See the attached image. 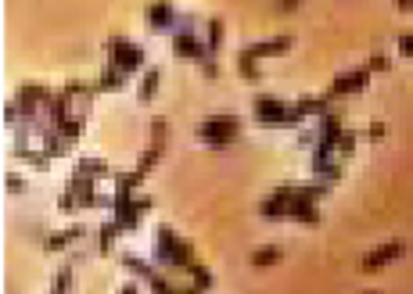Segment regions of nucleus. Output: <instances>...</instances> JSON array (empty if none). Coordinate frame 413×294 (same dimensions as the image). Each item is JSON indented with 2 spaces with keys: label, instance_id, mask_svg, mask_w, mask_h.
<instances>
[{
  "label": "nucleus",
  "instance_id": "ddd939ff",
  "mask_svg": "<svg viewBox=\"0 0 413 294\" xmlns=\"http://www.w3.org/2000/svg\"><path fill=\"white\" fill-rule=\"evenodd\" d=\"M119 234H122V230H119L115 219L101 226V234H97V251H101V255H108V251L115 248V237H119Z\"/></svg>",
  "mask_w": 413,
  "mask_h": 294
},
{
  "label": "nucleus",
  "instance_id": "6ab92c4d",
  "mask_svg": "<svg viewBox=\"0 0 413 294\" xmlns=\"http://www.w3.org/2000/svg\"><path fill=\"white\" fill-rule=\"evenodd\" d=\"M158 155H162V147H155V144H151V147H148V151H144V155H140V165H137V173H140V176H148V173L155 169V162H158Z\"/></svg>",
  "mask_w": 413,
  "mask_h": 294
},
{
  "label": "nucleus",
  "instance_id": "5701e85b",
  "mask_svg": "<svg viewBox=\"0 0 413 294\" xmlns=\"http://www.w3.org/2000/svg\"><path fill=\"white\" fill-rule=\"evenodd\" d=\"M4 183H8V191H11V194H26V191H29V183H26L22 176H15V173H8Z\"/></svg>",
  "mask_w": 413,
  "mask_h": 294
},
{
  "label": "nucleus",
  "instance_id": "aec40b11",
  "mask_svg": "<svg viewBox=\"0 0 413 294\" xmlns=\"http://www.w3.org/2000/svg\"><path fill=\"white\" fill-rule=\"evenodd\" d=\"M165 140H169V122L155 119V122H151V144H155V147H165Z\"/></svg>",
  "mask_w": 413,
  "mask_h": 294
},
{
  "label": "nucleus",
  "instance_id": "4468645a",
  "mask_svg": "<svg viewBox=\"0 0 413 294\" xmlns=\"http://www.w3.org/2000/svg\"><path fill=\"white\" fill-rule=\"evenodd\" d=\"M122 266H126L133 277H140V280H151L155 273H158L151 262H144V259H137V255H122Z\"/></svg>",
  "mask_w": 413,
  "mask_h": 294
},
{
  "label": "nucleus",
  "instance_id": "20e7f679",
  "mask_svg": "<svg viewBox=\"0 0 413 294\" xmlns=\"http://www.w3.org/2000/svg\"><path fill=\"white\" fill-rule=\"evenodd\" d=\"M105 51H108V61H112V65H119L122 72H130V76L144 65V51H140L137 44H130V40H122V36L108 40Z\"/></svg>",
  "mask_w": 413,
  "mask_h": 294
},
{
  "label": "nucleus",
  "instance_id": "bb28decb",
  "mask_svg": "<svg viewBox=\"0 0 413 294\" xmlns=\"http://www.w3.org/2000/svg\"><path fill=\"white\" fill-rule=\"evenodd\" d=\"M366 133H370V140H381V137H385V122H370Z\"/></svg>",
  "mask_w": 413,
  "mask_h": 294
},
{
  "label": "nucleus",
  "instance_id": "2eb2a0df",
  "mask_svg": "<svg viewBox=\"0 0 413 294\" xmlns=\"http://www.w3.org/2000/svg\"><path fill=\"white\" fill-rule=\"evenodd\" d=\"M223 36H226L223 18H209V36H205V44H209V54H212V58H216L219 47H223Z\"/></svg>",
  "mask_w": 413,
  "mask_h": 294
},
{
  "label": "nucleus",
  "instance_id": "cd10ccee",
  "mask_svg": "<svg viewBox=\"0 0 413 294\" xmlns=\"http://www.w3.org/2000/svg\"><path fill=\"white\" fill-rule=\"evenodd\" d=\"M298 4H302V0H280V4H277V8H280V11H295Z\"/></svg>",
  "mask_w": 413,
  "mask_h": 294
},
{
  "label": "nucleus",
  "instance_id": "9d476101",
  "mask_svg": "<svg viewBox=\"0 0 413 294\" xmlns=\"http://www.w3.org/2000/svg\"><path fill=\"white\" fill-rule=\"evenodd\" d=\"M287 47H292V36H270L262 44H248L244 51L252 58H277V54H287Z\"/></svg>",
  "mask_w": 413,
  "mask_h": 294
},
{
  "label": "nucleus",
  "instance_id": "f3484780",
  "mask_svg": "<svg viewBox=\"0 0 413 294\" xmlns=\"http://www.w3.org/2000/svg\"><path fill=\"white\" fill-rule=\"evenodd\" d=\"M280 262V248L277 244H270V248H259V251H252V266H277Z\"/></svg>",
  "mask_w": 413,
  "mask_h": 294
},
{
  "label": "nucleus",
  "instance_id": "7c9ffc66",
  "mask_svg": "<svg viewBox=\"0 0 413 294\" xmlns=\"http://www.w3.org/2000/svg\"><path fill=\"white\" fill-rule=\"evenodd\" d=\"M366 294H381V291H366Z\"/></svg>",
  "mask_w": 413,
  "mask_h": 294
},
{
  "label": "nucleus",
  "instance_id": "a211bd4d",
  "mask_svg": "<svg viewBox=\"0 0 413 294\" xmlns=\"http://www.w3.org/2000/svg\"><path fill=\"white\" fill-rule=\"evenodd\" d=\"M158 79H162V72H158V69H148V72H144V83H140V101H151V97H155Z\"/></svg>",
  "mask_w": 413,
  "mask_h": 294
},
{
  "label": "nucleus",
  "instance_id": "1a4fd4ad",
  "mask_svg": "<svg viewBox=\"0 0 413 294\" xmlns=\"http://www.w3.org/2000/svg\"><path fill=\"white\" fill-rule=\"evenodd\" d=\"M399 255H403V241H388V244H381L378 251H370V255L363 259V269L374 273V269H381V266H388V262H396Z\"/></svg>",
  "mask_w": 413,
  "mask_h": 294
},
{
  "label": "nucleus",
  "instance_id": "b1692460",
  "mask_svg": "<svg viewBox=\"0 0 413 294\" xmlns=\"http://www.w3.org/2000/svg\"><path fill=\"white\" fill-rule=\"evenodd\" d=\"M201 72H205V79H216V76H219V69H216V58H205V61H201Z\"/></svg>",
  "mask_w": 413,
  "mask_h": 294
},
{
  "label": "nucleus",
  "instance_id": "9b49d317",
  "mask_svg": "<svg viewBox=\"0 0 413 294\" xmlns=\"http://www.w3.org/2000/svg\"><path fill=\"white\" fill-rule=\"evenodd\" d=\"M126 79H130V72H122L119 65H112V61H108V65L101 69L97 90H122V87H126Z\"/></svg>",
  "mask_w": 413,
  "mask_h": 294
},
{
  "label": "nucleus",
  "instance_id": "4be33fe9",
  "mask_svg": "<svg viewBox=\"0 0 413 294\" xmlns=\"http://www.w3.org/2000/svg\"><path fill=\"white\" fill-rule=\"evenodd\" d=\"M69 284H72V266L58 269V284H54V294H69Z\"/></svg>",
  "mask_w": 413,
  "mask_h": 294
},
{
  "label": "nucleus",
  "instance_id": "f257e3e1",
  "mask_svg": "<svg viewBox=\"0 0 413 294\" xmlns=\"http://www.w3.org/2000/svg\"><path fill=\"white\" fill-rule=\"evenodd\" d=\"M155 262L165 266V269H180V273H187L194 266V251L187 241H180L169 226H162L158 230V237H155Z\"/></svg>",
  "mask_w": 413,
  "mask_h": 294
},
{
  "label": "nucleus",
  "instance_id": "39448f33",
  "mask_svg": "<svg viewBox=\"0 0 413 294\" xmlns=\"http://www.w3.org/2000/svg\"><path fill=\"white\" fill-rule=\"evenodd\" d=\"M148 208H151V198H130V201H119L112 208V219L119 223V230H137Z\"/></svg>",
  "mask_w": 413,
  "mask_h": 294
},
{
  "label": "nucleus",
  "instance_id": "f8f14e48",
  "mask_svg": "<svg viewBox=\"0 0 413 294\" xmlns=\"http://www.w3.org/2000/svg\"><path fill=\"white\" fill-rule=\"evenodd\" d=\"M83 234H87V230L83 226H69V230H61V234H51L47 241H44V251H65L72 241H79Z\"/></svg>",
  "mask_w": 413,
  "mask_h": 294
},
{
  "label": "nucleus",
  "instance_id": "7ed1b4c3",
  "mask_svg": "<svg viewBox=\"0 0 413 294\" xmlns=\"http://www.w3.org/2000/svg\"><path fill=\"white\" fill-rule=\"evenodd\" d=\"M198 137H201V144H209V147H230L241 137V119L237 115H209L201 122Z\"/></svg>",
  "mask_w": 413,
  "mask_h": 294
},
{
  "label": "nucleus",
  "instance_id": "a878e982",
  "mask_svg": "<svg viewBox=\"0 0 413 294\" xmlns=\"http://www.w3.org/2000/svg\"><path fill=\"white\" fill-rule=\"evenodd\" d=\"M399 51H403L406 58H413V33H406V36H399Z\"/></svg>",
  "mask_w": 413,
  "mask_h": 294
},
{
  "label": "nucleus",
  "instance_id": "6e6552de",
  "mask_svg": "<svg viewBox=\"0 0 413 294\" xmlns=\"http://www.w3.org/2000/svg\"><path fill=\"white\" fill-rule=\"evenodd\" d=\"M366 79H370V69H366V65H363V69H353V72H345V76H338L335 83H330V94H327V97L360 94V90L366 87Z\"/></svg>",
  "mask_w": 413,
  "mask_h": 294
},
{
  "label": "nucleus",
  "instance_id": "0eeeda50",
  "mask_svg": "<svg viewBox=\"0 0 413 294\" xmlns=\"http://www.w3.org/2000/svg\"><path fill=\"white\" fill-rule=\"evenodd\" d=\"M176 22H180V15H176V8L169 4V0H155V4L148 8V26L155 33H165V29L176 33Z\"/></svg>",
  "mask_w": 413,
  "mask_h": 294
},
{
  "label": "nucleus",
  "instance_id": "393cba45",
  "mask_svg": "<svg viewBox=\"0 0 413 294\" xmlns=\"http://www.w3.org/2000/svg\"><path fill=\"white\" fill-rule=\"evenodd\" d=\"M366 69H370V72H385V69H388V58H385V54H374Z\"/></svg>",
  "mask_w": 413,
  "mask_h": 294
},
{
  "label": "nucleus",
  "instance_id": "c756f323",
  "mask_svg": "<svg viewBox=\"0 0 413 294\" xmlns=\"http://www.w3.org/2000/svg\"><path fill=\"white\" fill-rule=\"evenodd\" d=\"M396 4H399L403 11H410V8H413V0H396Z\"/></svg>",
  "mask_w": 413,
  "mask_h": 294
},
{
  "label": "nucleus",
  "instance_id": "f03ea898",
  "mask_svg": "<svg viewBox=\"0 0 413 294\" xmlns=\"http://www.w3.org/2000/svg\"><path fill=\"white\" fill-rule=\"evenodd\" d=\"M252 115H255V122H262V126H302L295 104H284L280 97H270V94H259V97H255Z\"/></svg>",
  "mask_w": 413,
  "mask_h": 294
},
{
  "label": "nucleus",
  "instance_id": "dca6fc26",
  "mask_svg": "<svg viewBox=\"0 0 413 294\" xmlns=\"http://www.w3.org/2000/svg\"><path fill=\"white\" fill-rule=\"evenodd\" d=\"M237 69H241V79H248V83H259V58H252L248 51H241V58H237Z\"/></svg>",
  "mask_w": 413,
  "mask_h": 294
},
{
  "label": "nucleus",
  "instance_id": "412c9836",
  "mask_svg": "<svg viewBox=\"0 0 413 294\" xmlns=\"http://www.w3.org/2000/svg\"><path fill=\"white\" fill-rule=\"evenodd\" d=\"M356 151V133H342V140H338V158H348V155H353Z\"/></svg>",
  "mask_w": 413,
  "mask_h": 294
},
{
  "label": "nucleus",
  "instance_id": "423d86ee",
  "mask_svg": "<svg viewBox=\"0 0 413 294\" xmlns=\"http://www.w3.org/2000/svg\"><path fill=\"white\" fill-rule=\"evenodd\" d=\"M173 54L183 58V61H205V58H212L209 54V44H205L198 33H173Z\"/></svg>",
  "mask_w": 413,
  "mask_h": 294
},
{
  "label": "nucleus",
  "instance_id": "c85d7f7f",
  "mask_svg": "<svg viewBox=\"0 0 413 294\" xmlns=\"http://www.w3.org/2000/svg\"><path fill=\"white\" fill-rule=\"evenodd\" d=\"M119 294H140V287H137V284H126V287H122Z\"/></svg>",
  "mask_w": 413,
  "mask_h": 294
}]
</instances>
